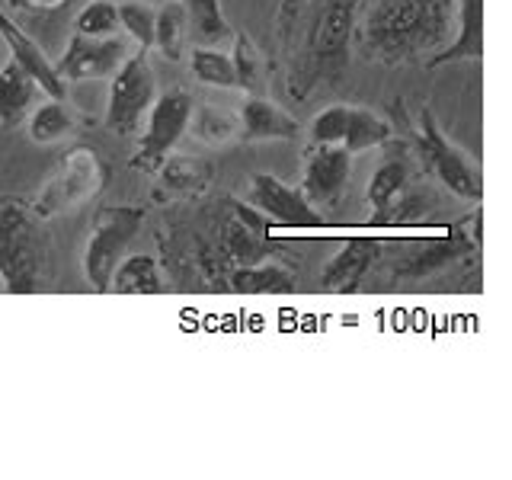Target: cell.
I'll use <instances>...</instances> for the list:
<instances>
[{
	"mask_svg": "<svg viewBox=\"0 0 512 480\" xmlns=\"http://www.w3.org/2000/svg\"><path fill=\"white\" fill-rule=\"evenodd\" d=\"M448 0H375L362 26L365 48L381 61H407L445 32Z\"/></svg>",
	"mask_w": 512,
	"mask_h": 480,
	"instance_id": "6da1fadb",
	"label": "cell"
},
{
	"mask_svg": "<svg viewBox=\"0 0 512 480\" xmlns=\"http://www.w3.org/2000/svg\"><path fill=\"white\" fill-rule=\"evenodd\" d=\"M42 231L39 221L16 199L0 202V282L10 295H32L42 276Z\"/></svg>",
	"mask_w": 512,
	"mask_h": 480,
	"instance_id": "7a4b0ae2",
	"label": "cell"
},
{
	"mask_svg": "<svg viewBox=\"0 0 512 480\" xmlns=\"http://www.w3.org/2000/svg\"><path fill=\"white\" fill-rule=\"evenodd\" d=\"M109 106H106V128L122 138L138 135L141 122L148 119V109L157 100V77L148 61V52H135L122 61V68L109 77Z\"/></svg>",
	"mask_w": 512,
	"mask_h": 480,
	"instance_id": "3957f363",
	"label": "cell"
},
{
	"mask_svg": "<svg viewBox=\"0 0 512 480\" xmlns=\"http://www.w3.org/2000/svg\"><path fill=\"white\" fill-rule=\"evenodd\" d=\"M352 26L349 0H311L308 32H304V64L308 74H336L346 61V42Z\"/></svg>",
	"mask_w": 512,
	"mask_h": 480,
	"instance_id": "277c9868",
	"label": "cell"
},
{
	"mask_svg": "<svg viewBox=\"0 0 512 480\" xmlns=\"http://www.w3.org/2000/svg\"><path fill=\"white\" fill-rule=\"evenodd\" d=\"M141 208H106L100 221L93 224L87 250H84V276L96 288V292H106L112 269L119 266V260L132 247V240L141 231Z\"/></svg>",
	"mask_w": 512,
	"mask_h": 480,
	"instance_id": "5b68a950",
	"label": "cell"
},
{
	"mask_svg": "<svg viewBox=\"0 0 512 480\" xmlns=\"http://www.w3.org/2000/svg\"><path fill=\"white\" fill-rule=\"evenodd\" d=\"M192 122V96L186 90H167L157 93L154 106L148 109V128L141 135V151L135 157V167L157 170L164 157L180 144Z\"/></svg>",
	"mask_w": 512,
	"mask_h": 480,
	"instance_id": "8992f818",
	"label": "cell"
},
{
	"mask_svg": "<svg viewBox=\"0 0 512 480\" xmlns=\"http://www.w3.org/2000/svg\"><path fill=\"white\" fill-rule=\"evenodd\" d=\"M416 144H420L426 167L439 176V183L448 192H455V196L471 199V202L484 199V180H480L477 167L439 132V125L432 119L429 109H423V128H420V141Z\"/></svg>",
	"mask_w": 512,
	"mask_h": 480,
	"instance_id": "52a82bcc",
	"label": "cell"
},
{
	"mask_svg": "<svg viewBox=\"0 0 512 480\" xmlns=\"http://www.w3.org/2000/svg\"><path fill=\"white\" fill-rule=\"evenodd\" d=\"M128 58V45L119 36H106V39H96V36H84V32H74L64 55L58 58L55 71L64 84H80V80H106L112 77L122 61Z\"/></svg>",
	"mask_w": 512,
	"mask_h": 480,
	"instance_id": "ba28073f",
	"label": "cell"
},
{
	"mask_svg": "<svg viewBox=\"0 0 512 480\" xmlns=\"http://www.w3.org/2000/svg\"><path fill=\"white\" fill-rule=\"evenodd\" d=\"M100 180H103V173H100V160H96V154L90 148H74L68 157H64L61 173L39 196V202H36L39 215H58V212H68L74 205H84L93 192L100 189Z\"/></svg>",
	"mask_w": 512,
	"mask_h": 480,
	"instance_id": "9c48e42d",
	"label": "cell"
},
{
	"mask_svg": "<svg viewBox=\"0 0 512 480\" xmlns=\"http://www.w3.org/2000/svg\"><path fill=\"white\" fill-rule=\"evenodd\" d=\"M352 154L343 144H314V151L308 154L304 164V180H301V196L314 202H333L343 192L349 180Z\"/></svg>",
	"mask_w": 512,
	"mask_h": 480,
	"instance_id": "30bf717a",
	"label": "cell"
},
{
	"mask_svg": "<svg viewBox=\"0 0 512 480\" xmlns=\"http://www.w3.org/2000/svg\"><path fill=\"white\" fill-rule=\"evenodd\" d=\"M0 39L10 45V58L20 64L32 80H36L45 96L64 100V80L58 77L52 58L42 52L36 39L26 36V32L20 29V23H16L4 7H0Z\"/></svg>",
	"mask_w": 512,
	"mask_h": 480,
	"instance_id": "8fae6325",
	"label": "cell"
},
{
	"mask_svg": "<svg viewBox=\"0 0 512 480\" xmlns=\"http://www.w3.org/2000/svg\"><path fill=\"white\" fill-rule=\"evenodd\" d=\"M250 205H256L269 218L282 224H314V208L301 196L298 189L285 186L279 176L272 173H256L250 180Z\"/></svg>",
	"mask_w": 512,
	"mask_h": 480,
	"instance_id": "7c38bea8",
	"label": "cell"
},
{
	"mask_svg": "<svg viewBox=\"0 0 512 480\" xmlns=\"http://www.w3.org/2000/svg\"><path fill=\"white\" fill-rule=\"evenodd\" d=\"M381 253V244L372 237H352L343 244V250L333 256V260L327 263L324 276H320V282H324L327 292H356L359 282L365 279V272L372 269V263L378 260Z\"/></svg>",
	"mask_w": 512,
	"mask_h": 480,
	"instance_id": "4fadbf2b",
	"label": "cell"
},
{
	"mask_svg": "<svg viewBox=\"0 0 512 480\" xmlns=\"http://www.w3.org/2000/svg\"><path fill=\"white\" fill-rule=\"evenodd\" d=\"M42 87L13 58L0 68V125L16 128L42 103Z\"/></svg>",
	"mask_w": 512,
	"mask_h": 480,
	"instance_id": "5bb4252c",
	"label": "cell"
},
{
	"mask_svg": "<svg viewBox=\"0 0 512 480\" xmlns=\"http://www.w3.org/2000/svg\"><path fill=\"white\" fill-rule=\"evenodd\" d=\"M484 58V0H461V26L458 36L448 42L442 52L432 55L429 68H442V64L455 61H480Z\"/></svg>",
	"mask_w": 512,
	"mask_h": 480,
	"instance_id": "9a60e30c",
	"label": "cell"
},
{
	"mask_svg": "<svg viewBox=\"0 0 512 480\" xmlns=\"http://www.w3.org/2000/svg\"><path fill=\"white\" fill-rule=\"evenodd\" d=\"M240 128L253 141H292L301 132V125L282 106L266 100V96H250L244 103V109H240Z\"/></svg>",
	"mask_w": 512,
	"mask_h": 480,
	"instance_id": "2e32d148",
	"label": "cell"
},
{
	"mask_svg": "<svg viewBox=\"0 0 512 480\" xmlns=\"http://www.w3.org/2000/svg\"><path fill=\"white\" fill-rule=\"evenodd\" d=\"M106 292L116 295H154L160 292V269L148 253H125L112 269Z\"/></svg>",
	"mask_w": 512,
	"mask_h": 480,
	"instance_id": "e0dca14e",
	"label": "cell"
},
{
	"mask_svg": "<svg viewBox=\"0 0 512 480\" xmlns=\"http://www.w3.org/2000/svg\"><path fill=\"white\" fill-rule=\"evenodd\" d=\"M388 138H391V122L388 119L378 116V112H372V109L349 106L346 132H343V141H340L349 154H362V151L381 148Z\"/></svg>",
	"mask_w": 512,
	"mask_h": 480,
	"instance_id": "ac0fdd59",
	"label": "cell"
},
{
	"mask_svg": "<svg viewBox=\"0 0 512 480\" xmlns=\"http://www.w3.org/2000/svg\"><path fill=\"white\" fill-rule=\"evenodd\" d=\"M231 288L244 295H279V292H295V276L276 263L240 266L231 272Z\"/></svg>",
	"mask_w": 512,
	"mask_h": 480,
	"instance_id": "d6986e66",
	"label": "cell"
},
{
	"mask_svg": "<svg viewBox=\"0 0 512 480\" xmlns=\"http://www.w3.org/2000/svg\"><path fill=\"white\" fill-rule=\"evenodd\" d=\"M189 39H192L189 16L180 0H176V4H167L160 13H154V48L160 55H167L170 61H180Z\"/></svg>",
	"mask_w": 512,
	"mask_h": 480,
	"instance_id": "ffe728a7",
	"label": "cell"
},
{
	"mask_svg": "<svg viewBox=\"0 0 512 480\" xmlns=\"http://www.w3.org/2000/svg\"><path fill=\"white\" fill-rule=\"evenodd\" d=\"M26 122H29V138L36 144H58L61 138H68L74 125L64 103L52 100V96H45V100L29 112Z\"/></svg>",
	"mask_w": 512,
	"mask_h": 480,
	"instance_id": "44dd1931",
	"label": "cell"
},
{
	"mask_svg": "<svg viewBox=\"0 0 512 480\" xmlns=\"http://www.w3.org/2000/svg\"><path fill=\"white\" fill-rule=\"evenodd\" d=\"M189 16V36L199 45H215L228 36V20L221 13V0H180Z\"/></svg>",
	"mask_w": 512,
	"mask_h": 480,
	"instance_id": "7402d4cb",
	"label": "cell"
},
{
	"mask_svg": "<svg viewBox=\"0 0 512 480\" xmlns=\"http://www.w3.org/2000/svg\"><path fill=\"white\" fill-rule=\"evenodd\" d=\"M157 170H160V186L176 192V196H192V192H199L208 183V176H212V170L196 157H164V164Z\"/></svg>",
	"mask_w": 512,
	"mask_h": 480,
	"instance_id": "603a6c76",
	"label": "cell"
},
{
	"mask_svg": "<svg viewBox=\"0 0 512 480\" xmlns=\"http://www.w3.org/2000/svg\"><path fill=\"white\" fill-rule=\"evenodd\" d=\"M189 68H192V77H196L199 84H208V87H237L231 55L218 52L215 45H196V48H192V52H189Z\"/></svg>",
	"mask_w": 512,
	"mask_h": 480,
	"instance_id": "cb8c5ba5",
	"label": "cell"
},
{
	"mask_svg": "<svg viewBox=\"0 0 512 480\" xmlns=\"http://www.w3.org/2000/svg\"><path fill=\"white\" fill-rule=\"evenodd\" d=\"M410 180V170L407 164H400V160H391V164H384L372 173V180H368V202H372L375 212H388L394 205V199L404 192Z\"/></svg>",
	"mask_w": 512,
	"mask_h": 480,
	"instance_id": "d4e9b609",
	"label": "cell"
},
{
	"mask_svg": "<svg viewBox=\"0 0 512 480\" xmlns=\"http://www.w3.org/2000/svg\"><path fill=\"white\" fill-rule=\"evenodd\" d=\"M119 4L116 0H90V4L77 13L74 32H84V36H119Z\"/></svg>",
	"mask_w": 512,
	"mask_h": 480,
	"instance_id": "484cf974",
	"label": "cell"
},
{
	"mask_svg": "<svg viewBox=\"0 0 512 480\" xmlns=\"http://www.w3.org/2000/svg\"><path fill=\"white\" fill-rule=\"evenodd\" d=\"M119 26L144 48V52L154 48V10L148 4H141V0H122Z\"/></svg>",
	"mask_w": 512,
	"mask_h": 480,
	"instance_id": "4316f807",
	"label": "cell"
},
{
	"mask_svg": "<svg viewBox=\"0 0 512 480\" xmlns=\"http://www.w3.org/2000/svg\"><path fill=\"white\" fill-rule=\"evenodd\" d=\"M346 116H349V106H343V103L327 106L311 125V141L314 144H340L343 132H346Z\"/></svg>",
	"mask_w": 512,
	"mask_h": 480,
	"instance_id": "83f0119b",
	"label": "cell"
},
{
	"mask_svg": "<svg viewBox=\"0 0 512 480\" xmlns=\"http://www.w3.org/2000/svg\"><path fill=\"white\" fill-rule=\"evenodd\" d=\"M260 55H256V48L250 45L247 36H237V48H234V55H231V64H234V77H237V87H244V90H253L256 87V61Z\"/></svg>",
	"mask_w": 512,
	"mask_h": 480,
	"instance_id": "f1b7e54d",
	"label": "cell"
},
{
	"mask_svg": "<svg viewBox=\"0 0 512 480\" xmlns=\"http://www.w3.org/2000/svg\"><path fill=\"white\" fill-rule=\"evenodd\" d=\"M23 4L32 10H58V7H64V0H23Z\"/></svg>",
	"mask_w": 512,
	"mask_h": 480,
	"instance_id": "f546056e",
	"label": "cell"
}]
</instances>
